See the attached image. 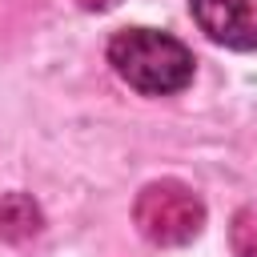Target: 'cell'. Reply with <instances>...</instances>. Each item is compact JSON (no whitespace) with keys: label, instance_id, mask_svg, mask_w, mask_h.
Instances as JSON below:
<instances>
[{"label":"cell","instance_id":"5","mask_svg":"<svg viewBox=\"0 0 257 257\" xmlns=\"http://www.w3.org/2000/svg\"><path fill=\"white\" fill-rule=\"evenodd\" d=\"M80 8H88V12H108V8H116L120 0H76Z\"/></svg>","mask_w":257,"mask_h":257},{"label":"cell","instance_id":"3","mask_svg":"<svg viewBox=\"0 0 257 257\" xmlns=\"http://www.w3.org/2000/svg\"><path fill=\"white\" fill-rule=\"evenodd\" d=\"M189 12L213 44L233 52L257 48V0H189Z\"/></svg>","mask_w":257,"mask_h":257},{"label":"cell","instance_id":"1","mask_svg":"<svg viewBox=\"0 0 257 257\" xmlns=\"http://www.w3.org/2000/svg\"><path fill=\"white\" fill-rule=\"evenodd\" d=\"M108 64H112V72L128 88H137L145 96H173V92L189 88L197 60L169 32H157V28H120L108 40Z\"/></svg>","mask_w":257,"mask_h":257},{"label":"cell","instance_id":"4","mask_svg":"<svg viewBox=\"0 0 257 257\" xmlns=\"http://www.w3.org/2000/svg\"><path fill=\"white\" fill-rule=\"evenodd\" d=\"M229 245L237 257H257V205L237 209V217L229 221Z\"/></svg>","mask_w":257,"mask_h":257},{"label":"cell","instance_id":"2","mask_svg":"<svg viewBox=\"0 0 257 257\" xmlns=\"http://www.w3.org/2000/svg\"><path fill=\"white\" fill-rule=\"evenodd\" d=\"M133 221H137V229H141L145 241H153L161 249H173V245H189L201 233L205 205H201V197L185 181L161 177V181H149L137 193Z\"/></svg>","mask_w":257,"mask_h":257}]
</instances>
